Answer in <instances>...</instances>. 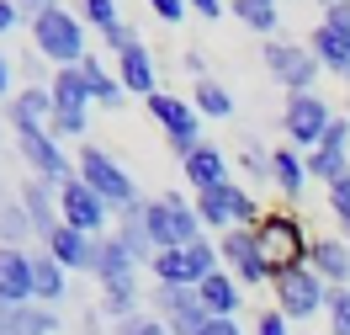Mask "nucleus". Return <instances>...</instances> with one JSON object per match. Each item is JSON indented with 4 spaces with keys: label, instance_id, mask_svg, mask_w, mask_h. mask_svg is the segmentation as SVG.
Wrapping results in <instances>:
<instances>
[{
    "label": "nucleus",
    "instance_id": "f257e3e1",
    "mask_svg": "<svg viewBox=\"0 0 350 335\" xmlns=\"http://www.w3.org/2000/svg\"><path fill=\"white\" fill-rule=\"evenodd\" d=\"M27 16H32V48H38V59H48V64H59V69H75V64L90 59L85 22L69 5H32Z\"/></svg>",
    "mask_w": 350,
    "mask_h": 335
},
{
    "label": "nucleus",
    "instance_id": "f03ea898",
    "mask_svg": "<svg viewBox=\"0 0 350 335\" xmlns=\"http://www.w3.org/2000/svg\"><path fill=\"white\" fill-rule=\"evenodd\" d=\"M96 282H101V303H96V314H107L111 325H122L128 314H138V261L117 245V234H107V240H101Z\"/></svg>",
    "mask_w": 350,
    "mask_h": 335
},
{
    "label": "nucleus",
    "instance_id": "7ed1b4c3",
    "mask_svg": "<svg viewBox=\"0 0 350 335\" xmlns=\"http://www.w3.org/2000/svg\"><path fill=\"white\" fill-rule=\"evenodd\" d=\"M255 245H260L265 266H271V277H282V271L308 266L313 234L303 229V219H297V213H265V219L255 223Z\"/></svg>",
    "mask_w": 350,
    "mask_h": 335
},
{
    "label": "nucleus",
    "instance_id": "20e7f679",
    "mask_svg": "<svg viewBox=\"0 0 350 335\" xmlns=\"http://www.w3.org/2000/svg\"><path fill=\"white\" fill-rule=\"evenodd\" d=\"M75 176L85 181V186H90L101 202H107L111 213H128L133 202H144V197H138V186H133V176H128V165L111 155V149L85 144V149L75 155Z\"/></svg>",
    "mask_w": 350,
    "mask_h": 335
},
{
    "label": "nucleus",
    "instance_id": "39448f33",
    "mask_svg": "<svg viewBox=\"0 0 350 335\" xmlns=\"http://www.w3.org/2000/svg\"><path fill=\"white\" fill-rule=\"evenodd\" d=\"M48 90H53V128H48V134H53V138H85L90 107H96L85 69H80V64H75V69H53Z\"/></svg>",
    "mask_w": 350,
    "mask_h": 335
},
{
    "label": "nucleus",
    "instance_id": "423d86ee",
    "mask_svg": "<svg viewBox=\"0 0 350 335\" xmlns=\"http://www.w3.org/2000/svg\"><path fill=\"white\" fill-rule=\"evenodd\" d=\"M154 234V250H191L202 240V219H197V202H186L180 192H165L144 208Z\"/></svg>",
    "mask_w": 350,
    "mask_h": 335
},
{
    "label": "nucleus",
    "instance_id": "0eeeda50",
    "mask_svg": "<svg viewBox=\"0 0 350 335\" xmlns=\"http://www.w3.org/2000/svg\"><path fill=\"white\" fill-rule=\"evenodd\" d=\"M144 107H149V117L159 123V134H165V144H170V155H180V160H186V155H191V149L202 144V112L191 107L186 96L154 90Z\"/></svg>",
    "mask_w": 350,
    "mask_h": 335
},
{
    "label": "nucleus",
    "instance_id": "6e6552de",
    "mask_svg": "<svg viewBox=\"0 0 350 335\" xmlns=\"http://www.w3.org/2000/svg\"><path fill=\"white\" fill-rule=\"evenodd\" d=\"M265 69H271V80H282L292 96H303V90H313V80H319V59H313V48L308 43H286V38H265L260 48Z\"/></svg>",
    "mask_w": 350,
    "mask_h": 335
},
{
    "label": "nucleus",
    "instance_id": "1a4fd4ad",
    "mask_svg": "<svg viewBox=\"0 0 350 335\" xmlns=\"http://www.w3.org/2000/svg\"><path fill=\"white\" fill-rule=\"evenodd\" d=\"M329 123H334V112H329L324 96H313V90H303V96H286V112H282V128L286 138H292V149H319L329 134Z\"/></svg>",
    "mask_w": 350,
    "mask_h": 335
},
{
    "label": "nucleus",
    "instance_id": "9d476101",
    "mask_svg": "<svg viewBox=\"0 0 350 335\" xmlns=\"http://www.w3.org/2000/svg\"><path fill=\"white\" fill-rule=\"evenodd\" d=\"M271 293H276V309L286 314V319H313L319 309H329V282L324 277H313L308 266H297V271H282L276 282H271Z\"/></svg>",
    "mask_w": 350,
    "mask_h": 335
},
{
    "label": "nucleus",
    "instance_id": "9b49d317",
    "mask_svg": "<svg viewBox=\"0 0 350 335\" xmlns=\"http://www.w3.org/2000/svg\"><path fill=\"white\" fill-rule=\"evenodd\" d=\"M59 219H64L69 229L90 234V240H107V219H111V208L96 197V192H90L80 176H69L64 186H59Z\"/></svg>",
    "mask_w": 350,
    "mask_h": 335
},
{
    "label": "nucleus",
    "instance_id": "f8f14e48",
    "mask_svg": "<svg viewBox=\"0 0 350 335\" xmlns=\"http://www.w3.org/2000/svg\"><path fill=\"white\" fill-rule=\"evenodd\" d=\"M218 256H223V266L234 271L239 288H265V282H276L271 266H265V256H260V245H255V229H228V234H218Z\"/></svg>",
    "mask_w": 350,
    "mask_h": 335
},
{
    "label": "nucleus",
    "instance_id": "ddd939ff",
    "mask_svg": "<svg viewBox=\"0 0 350 335\" xmlns=\"http://www.w3.org/2000/svg\"><path fill=\"white\" fill-rule=\"evenodd\" d=\"M16 149H22L32 181H43V186H53V192L75 176V165H69V155L59 149V138H53V134H16Z\"/></svg>",
    "mask_w": 350,
    "mask_h": 335
},
{
    "label": "nucleus",
    "instance_id": "4468645a",
    "mask_svg": "<svg viewBox=\"0 0 350 335\" xmlns=\"http://www.w3.org/2000/svg\"><path fill=\"white\" fill-rule=\"evenodd\" d=\"M154 303H159V319L170 335H202L213 314L202 309L197 288H154Z\"/></svg>",
    "mask_w": 350,
    "mask_h": 335
},
{
    "label": "nucleus",
    "instance_id": "2eb2a0df",
    "mask_svg": "<svg viewBox=\"0 0 350 335\" xmlns=\"http://www.w3.org/2000/svg\"><path fill=\"white\" fill-rule=\"evenodd\" d=\"M5 123H11V134H48V128H53V90L48 86H22L5 101Z\"/></svg>",
    "mask_w": 350,
    "mask_h": 335
},
{
    "label": "nucleus",
    "instance_id": "dca6fc26",
    "mask_svg": "<svg viewBox=\"0 0 350 335\" xmlns=\"http://www.w3.org/2000/svg\"><path fill=\"white\" fill-rule=\"evenodd\" d=\"M345 144H350V117H334V123H329V134H324V144L308 155V176H319L324 186L345 181V176H350V155H345Z\"/></svg>",
    "mask_w": 350,
    "mask_h": 335
},
{
    "label": "nucleus",
    "instance_id": "f3484780",
    "mask_svg": "<svg viewBox=\"0 0 350 335\" xmlns=\"http://www.w3.org/2000/svg\"><path fill=\"white\" fill-rule=\"evenodd\" d=\"M43 250H48V256H53L64 271H90V277H96V261H101V240H90V234L69 229V223H59V229L48 234Z\"/></svg>",
    "mask_w": 350,
    "mask_h": 335
},
{
    "label": "nucleus",
    "instance_id": "a211bd4d",
    "mask_svg": "<svg viewBox=\"0 0 350 335\" xmlns=\"http://www.w3.org/2000/svg\"><path fill=\"white\" fill-rule=\"evenodd\" d=\"M0 298L11 309H27L32 303V250L0 245Z\"/></svg>",
    "mask_w": 350,
    "mask_h": 335
},
{
    "label": "nucleus",
    "instance_id": "6ab92c4d",
    "mask_svg": "<svg viewBox=\"0 0 350 335\" xmlns=\"http://www.w3.org/2000/svg\"><path fill=\"white\" fill-rule=\"evenodd\" d=\"M16 197H22V208H27L32 234L48 245V234L64 223V219H59V192H53V186H43V181H22V186H16Z\"/></svg>",
    "mask_w": 350,
    "mask_h": 335
},
{
    "label": "nucleus",
    "instance_id": "aec40b11",
    "mask_svg": "<svg viewBox=\"0 0 350 335\" xmlns=\"http://www.w3.org/2000/svg\"><path fill=\"white\" fill-rule=\"evenodd\" d=\"M308 271L324 277L329 288H350V245L340 240V234L313 240V250H308Z\"/></svg>",
    "mask_w": 350,
    "mask_h": 335
},
{
    "label": "nucleus",
    "instance_id": "412c9836",
    "mask_svg": "<svg viewBox=\"0 0 350 335\" xmlns=\"http://www.w3.org/2000/svg\"><path fill=\"white\" fill-rule=\"evenodd\" d=\"M180 165H186V181H191L197 192H213V186H223V181H228V155H223L218 144H207V138H202V144L180 160Z\"/></svg>",
    "mask_w": 350,
    "mask_h": 335
},
{
    "label": "nucleus",
    "instance_id": "4be33fe9",
    "mask_svg": "<svg viewBox=\"0 0 350 335\" xmlns=\"http://www.w3.org/2000/svg\"><path fill=\"white\" fill-rule=\"evenodd\" d=\"M117 80H122V90H128V96H144V101H149L154 90V80H159V75H154V53L144 43H133L128 53H122V59H117Z\"/></svg>",
    "mask_w": 350,
    "mask_h": 335
},
{
    "label": "nucleus",
    "instance_id": "5701e85b",
    "mask_svg": "<svg viewBox=\"0 0 350 335\" xmlns=\"http://www.w3.org/2000/svg\"><path fill=\"white\" fill-rule=\"evenodd\" d=\"M144 208H149V202H133L128 213H117V245L128 250L133 261H154V256H159V250H154V234H149Z\"/></svg>",
    "mask_w": 350,
    "mask_h": 335
},
{
    "label": "nucleus",
    "instance_id": "b1692460",
    "mask_svg": "<svg viewBox=\"0 0 350 335\" xmlns=\"http://www.w3.org/2000/svg\"><path fill=\"white\" fill-rule=\"evenodd\" d=\"M69 293V271L48 256V250H32V303H43V309H53L59 298Z\"/></svg>",
    "mask_w": 350,
    "mask_h": 335
},
{
    "label": "nucleus",
    "instance_id": "393cba45",
    "mask_svg": "<svg viewBox=\"0 0 350 335\" xmlns=\"http://www.w3.org/2000/svg\"><path fill=\"white\" fill-rule=\"evenodd\" d=\"M197 298H202V309L213 314V319H234V314H239V303H244L234 271H213L207 282H197Z\"/></svg>",
    "mask_w": 350,
    "mask_h": 335
},
{
    "label": "nucleus",
    "instance_id": "a878e982",
    "mask_svg": "<svg viewBox=\"0 0 350 335\" xmlns=\"http://www.w3.org/2000/svg\"><path fill=\"white\" fill-rule=\"evenodd\" d=\"M308 48H313L319 69L345 75V80H350V38H345V32H334L329 22H319V27H313V38H308Z\"/></svg>",
    "mask_w": 350,
    "mask_h": 335
},
{
    "label": "nucleus",
    "instance_id": "bb28decb",
    "mask_svg": "<svg viewBox=\"0 0 350 335\" xmlns=\"http://www.w3.org/2000/svg\"><path fill=\"white\" fill-rule=\"evenodd\" d=\"M271 181L282 186V197H303V186H308V155H297L292 144L286 149H271Z\"/></svg>",
    "mask_w": 350,
    "mask_h": 335
},
{
    "label": "nucleus",
    "instance_id": "cd10ccee",
    "mask_svg": "<svg viewBox=\"0 0 350 335\" xmlns=\"http://www.w3.org/2000/svg\"><path fill=\"white\" fill-rule=\"evenodd\" d=\"M149 266H154V277H159V288H197V282H202L191 250H159Z\"/></svg>",
    "mask_w": 350,
    "mask_h": 335
},
{
    "label": "nucleus",
    "instance_id": "c85d7f7f",
    "mask_svg": "<svg viewBox=\"0 0 350 335\" xmlns=\"http://www.w3.org/2000/svg\"><path fill=\"white\" fill-rule=\"evenodd\" d=\"M80 69H85V80H90V96H96V107H122V101H128V90H122V80H117V69H107L101 59H96V53H90Z\"/></svg>",
    "mask_w": 350,
    "mask_h": 335
},
{
    "label": "nucleus",
    "instance_id": "c756f323",
    "mask_svg": "<svg viewBox=\"0 0 350 335\" xmlns=\"http://www.w3.org/2000/svg\"><path fill=\"white\" fill-rule=\"evenodd\" d=\"M0 335H59V314L43 309V303H27V309H11L5 330Z\"/></svg>",
    "mask_w": 350,
    "mask_h": 335
},
{
    "label": "nucleus",
    "instance_id": "7c9ffc66",
    "mask_svg": "<svg viewBox=\"0 0 350 335\" xmlns=\"http://www.w3.org/2000/svg\"><path fill=\"white\" fill-rule=\"evenodd\" d=\"M191 107H197L202 117H234V96H228V90L207 75V80H197V86H191Z\"/></svg>",
    "mask_w": 350,
    "mask_h": 335
},
{
    "label": "nucleus",
    "instance_id": "2f4dec72",
    "mask_svg": "<svg viewBox=\"0 0 350 335\" xmlns=\"http://www.w3.org/2000/svg\"><path fill=\"white\" fill-rule=\"evenodd\" d=\"M228 11H234L250 32H276V22H282V11H276L271 0H234Z\"/></svg>",
    "mask_w": 350,
    "mask_h": 335
},
{
    "label": "nucleus",
    "instance_id": "473e14b6",
    "mask_svg": "<svg viewBox=\"0 0 350 335\" xmlns=\"http://www.w3.org/2000/svg\"><path fill=\"white\" fill-rule=\"evenodd\" d=\"M329 213H334V223H340V240L350 245V176L329 186Z\"/></svg>",
    "mask_w": 350,
    "mask_h": 335
},
{
    "label": "nucleus",
    "instance_id": "72a5a7b5",
    "mask_svg": "<svg viewBox=\"0 0 350 335\" xmlns=\"http://www.w3.org/2000/svg\"><path fill=\"white\" fill-rule=\"evenodd\" d=\"M85 27H96V32H107V27L122 22V5L117 0H85V16H80Z\"/></svg>",
    "mask_w": 350,
    "mask_h": 335
},
{
    "label": "nucleus",
    "instance_id": "f704fd0d",
    "mask_svg": "<svg viewBox=\"0 0 350 335\" xmlns=\"http://www.w3.org/2000/svg\"><path fill=\"white\" fill-rule=\"evenodd\" d=\"M111 335H170L165 330V319H159V314H128V319H122V325H111Z\"/></svg>",
    "mask_w": 350,
    "mask_h": 335
},
{
    "label": "nucleus",
    "instance_id": "c9c22d12",
    "mask_svg": "<svg viewBox=\"0 0 350 335\" xmlns=\"http://www.w3.org/2000/svg\"><path fill=\"white\" fill-rule=\"evenodd\" d=\"M329 330H334V335H350V288H334V293H329Z\"/></svg>",
    "mask_w": 350,
    "mask_h": 335
},
{
    "label": "nucleus",
    "instance_id": "e433bc0d",
    "mask_svg": "<svg viewBox=\"0 0 350 335\" xmlns=\"http://www.w3.org/2000/svg\"><path fill=\"white\" fill-rule=\"evenodd\" d=\"M101 43H107L111 53L122 59V53H128V48L138 43V32H133V22H128V16H122V22H117V27H107V32H101Z\"/></svg>",
    "mask_w": 350,
    "mask_h": 335
},
{
    "label": "nucleus",
    "instance_id": "4c0bfd02",
    "mask_svg": "<svg viewBox=\"0 0 350 335\" xmlns=\"http://www.w3.org/2000/svg\"><path fill=\"white\" fill-rule=\"evenodd\" d=\"M239 165H244V171H250L255 181H271V149H260V144H244Z\"/></svg>",
    "mask_w": 350,
    "mask_h": 335
},
{
    "label": "nucleus",
    "instance_id": "58836bf2",
    "mask_svg": "<svg viewBox=\"0 0 350 335\" xmlns=\"http://www.w3.org/2000/svg\"><path fill=\"white\" fill-rule=\"evenodd\" d=\"M255 335H292V319H286L282 309H265L260 319H255Z\"/></svg>",
    "mask_w": 350,
    "mask_h": 335
},
{
    "label": "nucleus",
    "instance_id": "ea45409f",
    "mask_svg": "<svg viewBox=\"0 0 350 335\" xmlns=\"http://www.w3.org/2000/svg\"><path fill=\"white\" fill-rule=\"evenodd\" d=\"M149 11L159 16V22H186V16H191V5H186V0H154Z\"/></svg>",
    "mask_w": 350,
    "mask_h": 335
},
{
    "label": "nucleus",
    "instance_id": "a19ab883",
    "mask_svg": "<svg viewBox=\"0 0 350 335\" xmlns=\"http://www.w3.org/2000/svg\"><path fill=\"white\" fill-rule=\"evenodd\" d=\"M324 22L350 38V0H329V5H324Z\"/></svg>",
    "mask_w": 350,
    "mask_h": 335
},
{
    "label": "nucleus",
    "instance_id": "79ce46f5",
    "mask_svg": "<svg viewBox=\"0 0 350 335\" xmlns=\"http://www.w3.org/2000/svg\"><path fill=\"white\" fill-rule=\"evenodd\" d=\"M16 96V64H11V53L0 48V101H11Z\"/></svg>",
    "mask_w": 350,
    "mask_h": 335
},
{
    "label": "nucleus",
    "instance_id": "37998d69",
    "mask_svg": "<svg viewBox=\"0 0 350 335\" xmlns=\"http://www.w3.org/2000/svg\"><path fill=\"white\" fill-rule=\"evenodd\" d=\"M27 11L22 5H16V0H0V38H5V32H16V22H22Z\"/></svg>",
    "mask_w": 350,
    "mask_h": 335
},
{
    "label": "nucleus",
    "instance_id": "c03bdc74",
    "mask_svg": "<svg viewBox=\"0 0 350 335\" xmlns=\"http://www.w3.org/2000/svg\"><path fill=\"white\" fill-rule=\"evenodd\" d=\"M191 11H197L202 22H218V16H223V11H228V5H223V0H197Z\"/></svg>",
    "mask_w": 350,
    "mask_h": 335
},
{
    "label": "nucleus",
    "instance_id": "a18cd8bd",
    "mask_svg": "<svg viewBox=\"0 0 350 335\" xmlns=\"http://www.w3.org/2000/svg\"><path fill=\"white\" fill-rule=\"evenodd\" d=\"M180 64L191 69V75H197V80H207V59H202L197 48H186V53H180Z\"/></svg>",
    "mask_w": 350,
    "mask_h": 335
},
{
    "label": "nucleus",
    "instance_id": "49530a36",
    "mask_svg": "<svg viewBox=\"0 0 350 335\" xmlns=\"http://www.w3.org/2000/svg\"><path fill=\"white\" fill-rule=\"evenodd\" d=\"M202 335H244V330H239V319H207Z\"/></svg>",
    "mask_w": 350,
    "mask_h": 335
},
{
    "label": "nucleus",
    "instance_id": "de8ad7c7",
    "mask_svg": "<svg viewBox=\"0 0 350 335\" xmlns=\"http://www.w3.org/2000/svg\"><path fill=\"white\" fill-rule=\"evenodd\" d=\"M11 202H16V186H5V181H0V213H5Z\"/></svg>",
    "mask_w": 350,
    "mask_h": 335
},
{
    "label": "nucleus",
    "instance_id": "09e8293b",
    "mask_svg": "<svg viewBox=\"0 0 350 335\" xmlns=\"http://www.w3.org/2000/svg\"><path fill=\"white\" fill-rule=\"evenodd\" d=\"M5 319H11V303H5V298H0V330H5Z\"/></svg>",
    "mask_w": 350,
    "mask_h": 335
},
{
    "label": "nucleus",
    "instance_id": "8fccbe9b",
    "mask_svg": "<svg viewBox=\"0 0 350 335\" xmlns=\"http://www.w3.org/2000/svg\"><path fill=\"white\" fill-rule=\"evenodd\" d=\"M85 335H101V330H85Z\"/></svg>",
    "mask_w": 350,
    "mask_h": 335
}]
</instances>
